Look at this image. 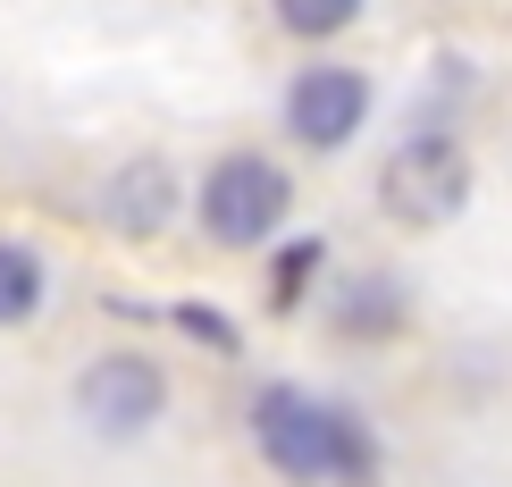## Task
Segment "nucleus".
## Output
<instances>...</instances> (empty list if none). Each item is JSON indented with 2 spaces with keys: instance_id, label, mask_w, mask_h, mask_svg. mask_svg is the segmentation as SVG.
Here are the masks:
<instances>
[{
  "instance_id": "10",
  "label": "nucleus",
  "mask_w": 512,
  "mask_h": 487,
  "mask_svg": "<svg viewBox=\"0 0 512 487\" xmlns=\"http://www.w3.org/2000/svg\"><path fill=\"white\" fill-rule=\"evenodd\" d=\"M311 269H319V236H303L294 252H277V278H269V303H277V311H294V303H303V286H311Z\"/></svg>"
},
{
  "instance_id": "7",
  "label": "nucleus",
  "mask_w": 512,
  "mask_h": 487,
  "mask_svg": "<svg viewBox=\"0 0 512 487\" xmlns=\"http://www.w3.org/2000/svg\"><path fill=\"white\" fill-rule=\"evenodd\" d=\"M395 320H403V294L387 278H361V286L336 294V328L345 336H395Z\"/></svg>"
},
{
  "instance_id": "11",
  "label": "nucleus",
  "mask_w": 512,
  "mask_h": 487,
  "mask_svg": "<svg viewBox=\"0 0 512 487\" xmlns=\"http://www.w3.org/2000/svg\"><path fill=\"white\" fill-rule=\"evenodd\" d=\"M168 320H177V328H194V345H210V353H236V328H227L219 311H202V303H177Z\"/></svg>"
},
{
  "instance_id": "4",
  "label": "nucleus",
  "mask_w": 512,
  "mask_h": 487,
  "mask_svg": "<svg viewBox=\"0 0 512 487\" xmlns=\"http://www.w3.org/2000/svg\"><path fill=\"white\" fill-rule=\"evenodd\" d=\"M76 412L93 420L101 437H143L168 412V378H160V362H143V353H101V362H84V378H76Z\"/></svg>"
},
{
  "instance_id": "5",
  "label": "nucleus",
  "mask_w": 512,
  "mask_h": 487,
  "mask_svg": "<svg viewBox=\"0 0 512 487\" xmlns=\"http://www.w3.org/2000/svg\"><path fill=\"white\" fill-rule=\"evenodd\" d=\"M361 118H370V84H361V68L319 59V68H303L286 84V126H294V143H311V152H345V143L361 135Z\"/></svg>"
},
{
  "instance_id": "9",
  "label": "nucleus",
  "mask_w": 512,
  "mask_h": 487,
  "mask_svg": "<svg viewBox=\"0 0 512 487\" xmlns=\"http://www.w3.org/2000/svg\"><path fill=\"white\" fill-rule=\"evenodd\" d=\"M353 17H361V0H277V26H286V34H303V42L345 34Z\"/></svg>"
},
{
  "instance_id": "2",
  "label": "nucleus",
  "mask_w": 512,
  "mask_h": 487,
  "mask_svg": "<svg viewBox=\"0 0 512 487\" xmlns=\"http://www.w3.org/2000/svg\"><path fill=\"white\" fill-rule=\"evenodd\" d=\"M286 210H294V185H286V168L261 160V152H227L202 177V227H210V244H227V252L269 244L277 227H286Z\"/></svg>"
},
{
  "instance_id": "8",
  "label": "nucleus",
  "mask_w": 512,
  "mask_h": 487,
  "mask_svg": "<svg viewBox=\"0 0 512 487\" xmlns=\"http://www.w3.org/2000/svg\"><path fill=\"white\" fill-rule=\"evenodd\" d=\"M34 311H42V261L26 244H0V328L34 320Z\"/></svg>"
},
{
  "instance_id": "3",
  "label": "nucleus",
  "mask_w": 512,
  "mask_h": 487,
  "mask_svg": "<svg viewBox=\"0 0 512 487\" xmlns=\"http://www.w3.org/2000/svg\"><path fill=\"white\" fill-rule=\"evenodd\" d=\"M378 202H387V219L403 227H445L462 219V202H471V160H462L454 135H412L395 143L387 168H378Z\"/></svg>"
},
{
  "instance_id": "1",
  "label": "nucleus",
  "mask_w": 512,
  "mask_h": 487,
  "mask_svg": "<svg viewBox=\"0 0 512 487\" xmlns=\"http://www.w3.org/2000/svg\"><path fill=\"white\" fill-rule=\"evenodd\" d=\"M252 437H261L269 471L294 479V487H319V479H345V487H370L378 479V446L353 412L319 404L303 387H269L252 404Z\"/></svg>"
},
{
  "instance_id": "6",
  "label": "nucleus",
  "mask_w": 512,
  "mask_h": 487,
  "mask_svg": "<svg viewBox=\"0 0 512 487\" xmlns=\"http://www.w3.org/2000/svg\"><path fill=\"white\" fill-rule=\"evenodd\" d=\"M168 219H177V177H168V160H126L110 177V227L118 236H160Z\"/></svg>"
}]
</instances>
